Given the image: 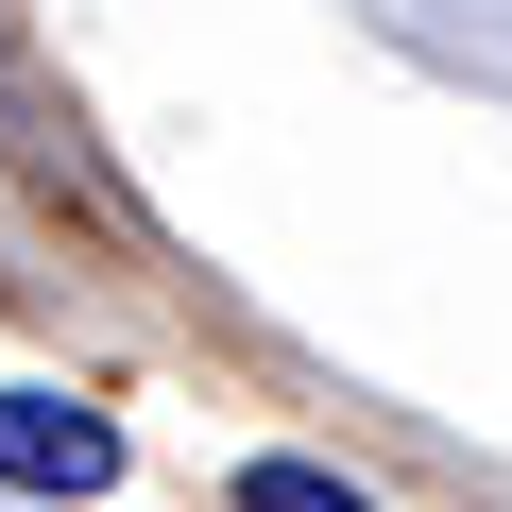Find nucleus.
Listing matches in <instances>:
<instances>
[{"label": "nucleus", "mask_w": 512, "mask_h": 512, "mask_svg": "<svg viewBox=\"0 0 512 512\" xmlns=\"http://www.w3.org/2000/svg\"><path fill=\"white\" fill-rule=\"evenodd\" d=\"M0 495H52V512L120 495V427L86 393H0Z\"/></svg>", "instance_id": "1"}, {"label": "nucleus", "mask_w": 512, "mask_h": 512, "mask_svg": "<svg viewBox=\"0 0 512 512\" xmlns=\"http://www.w3.org/2000/svg\"><path fill=\"white\" fill-rule=\"evenodd\" d=\"M239 512H376V495L325 478V461H239Z\"/></svg>", "instance_id": "2"}]
</instances>
